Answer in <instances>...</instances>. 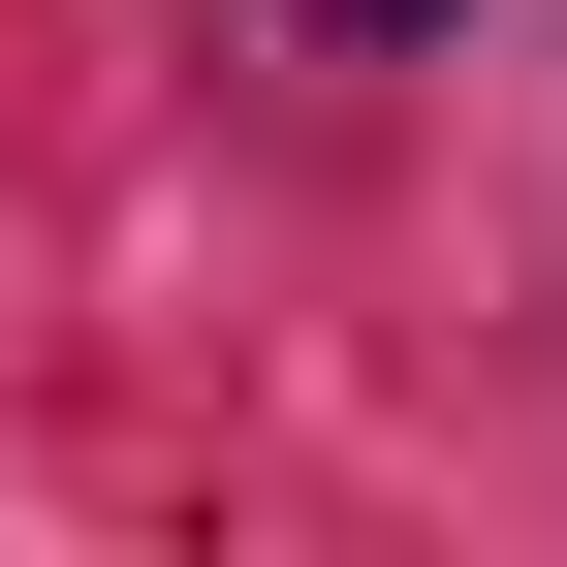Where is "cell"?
Here are the masks:
<instances>
[{"label": "cell", "mask_w": 567, "mask_h": 567, "mask_svg": "<svg viewBox=\"0 0 567 567\" xmlns=\"http://www.w3.org/2000/svg\"><path fill=\"white\" fill-rule=\"evenodd\" d=\"M316 32H442V0H316Z\"/></svg>", "instance_id": "6da1fadb"}]
</instances>
